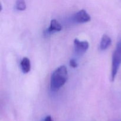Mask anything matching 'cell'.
<instances>
[{"label":"cell","instance_id":"cell-1","mask_svg":"<svg viewBox=\"0 0 121 121\" xmlns=\"http://www.w3.org/2000/svg\"><path fill=\"white\" fill-rule=\"evenodd\" d=\"M68 72L65 66H59L53 72L51 76L50 88L53 92L58 91L68 80Z\"/></svg>","mask_w":121,"mask_h":121},{"label":"cell","instance_id":"cell-2","mask_svg":"<svg viewBox=\"0 0 121 121\" xmlns=\"http://www.w3.org/2000/svg\"><path fill=\"white\" fill-rule=\"evenodd\" d=\"M112 68H111V81H114L117 73L121 65V40L118 42L112 56Z\"/></svg>","mask_w":121,"mask_h":121},{"label":"cell","instance_id":"cell-3","mask_svg":"<svg viewBox=\"0 0 121 121\" xmlns=\"http://www.w3.org/2000/svg\"><path fill=\"white\" fill-rule=\"evenodd\" d=\"M89 44L86 41H80L79 39L74 40V48L76 53L79 55H82L88 50Z\"/></svg>","mask_w":121,"mask_h":121},{"label":"cell","instance_id":"cell-4","mask_svg":"<svg viewBox=\"0 0 121 121\" xmlns=\"http://www.w3.org/2000/svg\"><path fill=\"white\" fill-rule=\"evenodd\" d=\"M73 21L77 23H85L91 21V17L85 9L77 12L73 16Z\"/></svg>","mask_w":121,"mask_h":121},{"label":"cell","instance_id":"cell-5","mask_svg":"<svg viewBox=\"0 0 121 121\" xmlns=\"http://www.w3.org/2000/svg\"><path fill=\"white\" fill-rule=\"evenodd\" d=\"M62 30V26L59 21L56 20H52L50 22V24L47 30L45 32L46 35H50L54 33L59 32Z\"/></svg>","mask_w":121,"mask_h":121},{"label":"cell","instance_id":"cell-6","mask_svg":"<svg viewBox=\"0 0 121 121\" xmlns=\"http://www.w3.org/2000/svg\"><path fill=\"white\" fill-rule=\"evenodd\" d=\"M111 44H112V40L111 38L106 34H104L102 37L101 40H100V46H99L100 50L102 51L105 50L110 47Z\"/></svg>","mask_w":121,"mask_h":121},{"label":"cell","instance_id":"cell-7","mask_svg":"<svg viewBox=\"0 0 121 121\" xmlns=\"http://www.w3.org/2000/svg\"><path fill=\"white\" fill-rule=\"evenodd\" d=\"M20 67L22 70V73H28L31 69V63L30 60L28 58L24 57L20 61Z\"/></svg>","mask_w":121,"mask_h":121},{"label":"cell","instance_id":"cell-8","mask_svg":"<svg viewBox=\"0 0 121 121\" xmlns=\"http://www.w3.org/2000/svg\"><path fill=\"white\" fill-rule=\"evenodd\" d=\"M15 8L18 11H24L27 8L25 0H16Z\"/></svg>","mask_w":121,"mask_h":121},{"label":"cell","instance_id":"cell-9","mask_svg":"<svg viewBox=\"0 0 121 121\" xmlns=\"http://www.w3.org/2000/svg\"><path fill=\"white\" fill-rule=\"evenodd\" d=\"M70 65L73 68H76L78 66V63L77 62L76 60H75L74 59H72L70 60Z\"/></svg>","mask_w":121,"mask_h":121},{"label":"cell","instance_id":"cell-10","mask_svg":"<svg viewBox=\"0 0 121 121\" xmlns=\"http://www.w3.org/2000/svg\"><path fill=\"white\" fill-rule=\"evenodd\" d=\"M44 121H53V119H52V117L48 115V116H47V117L44 118Z\"/></svg>","mask_w":121,"mask_h":121},{"label":"cell","instance_id":"cell-11","mask_svg":"<svg viewBox=\"0 0 121 121\" xmlns=\"http://www.w3.org/2000/svg\"><path fill=\"white\" fill-rule=\"evenodd\" d=\"M121 121V120H118V121Z\"/></svg>","mask_w":121,"mask_h":121}]
</instances>
